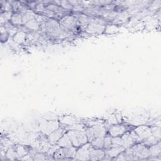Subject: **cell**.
Wrapping results in <instances>:
<instances>
[{
    "label": "cell",
    "instance_id": "cell-1",
    "mask_svg": "<svg viewBox=\"0 0 161 161\" xmlns=\"http://www.w3.org/2000/svg\"><path fill=\"white\" fill-rule=\"evenodd\" d=\"M67 133L72 142V145L75 147H80L88 141L86 132L84 131L68 130Z\"/></svg>",
    "mask_w": 161,
    "mask_h": 161
},
{
    "label": "cell",
    "instance_id": "cell-2",
    "mask_svg": "<svg viewBox=\"0 0 161 161\" xmlns=\"http://www.w3.org/2000/svg\"><path fill=\"white\" fill-rule=\"evenodd\" d=\"M92 148L91 143H86L81 145L76 152L75 158L78 160L90 159V153Z\"/></svg>",
    "mask_w": 161,
    "mask_h": 161
},
{
    "label": "cell",
    "instance_id": "cell-3",
    "mask_svg": "<svg viewBox=\"0 0 161 161\" xmlns=\"http://www.w3.org/2000/svg\"><path fill=\"white\" fill-rule=\"evenodd\" d=\"M131 148L134 159H137L138 158L142 159L149 157L148 148L145 145L138 143Z\"/></svg>",
    "mask_w": 161,
    "mask_h": 161
},
{
    "label": "cell",
    "instance_id": "cell-4",
    "mask_svg": "<svg viewBox=\"0 0 161 161\" xmlns=\"http://www.w3.org/2000/svg\"><path fill=\"white\" fill-rule=\"evenodd\" d=\"M134 131L137 134V135L141 138L142 142L152 135L150 127L148 126H138L134 130Z\"/></svg>",
    "mask_w": 161,
    "mask_h": 161
},
{
    "label": "cell",
    "instance_id": "cell-5",
    "mask_svg": "<svg viewBox=\"0 0 161 161\" xmlns=\"http://www.w3.org/2000/svg\"><path fill=\"white\" fill-rule=\"evenodd\" d=\"M126 131V128L123 125H119L118 123L113 125L109 129V135L113 136H119L124 134Z\"/></svg>",
    "mask_w": 161,
    "mask_h": 161
},
{
    "label": "cell",
    "instance_id": "cell-6",
    "mask_svg": "<svg viewBox=\"0 0 161 161\" xmlns=\"http://www.w3.org/2000/svg\"><path fill=\"white\" fill-rule=\"evenodd\" d=\"M65 129L58 128L50 133L48 136V140L50 143H57L58 140L62 136V135L65 133Z\"/></svg>",
    "mask_w": 161,
    "mask_h": 161
},
{
    "label": "cell",
    "instance_id": "cell-7",
    "mask_svg": "<svg viewBox=\"0 0 161 161\" xmlns=\"http://www.w3.org/2000/svg\"><path fill=\"white\" fill-rule=\"evenodd\" d=\"M125 149V148L123 146L112 145L111 148L107 149L108 151L105 153V154L108 155L111 158V157H117L120 153L123 152Z\"/></svg>",
    "mask_w": 161,
    "mask_h": 161
},
{
    "label": "cell",
    "instance_id": "cell-8",
    "mask_svg": "<svg viewBox=\"0 0 161 161\" xmlns=\"http://www.w3.org/2000/svg\"><path fill=\"white\" fill-rule=\"evenodd\" d=\"M121 137L123 141V147L125 148L131 147V146H132L135 143V142L130 132H125L124 134L122 135Z\"/></svg>",
    "mask_w": 161,
    "mask_h": 161
},
{
    "label": "cell",
    "instance_id": "cell-9",
    "mask_svg": "<svg viewBox=\"0 0 161 161\" xmlns=\"http://www.w3.org/2000/svg\"><path fill=\"white\" fill-rule=\"evenodd\" d=\"M57 144L60 147H69L72 145V142L69 136V135H67V133H64L62 136L58 140V141L57 142Z\"/></svg>",
    "mask_w": 161,
    "mask_h": 161
},
{
    "label": "cell",
    "instance_id": "cell-10",
    "mask_svg": "<svg viewBox=\"0 0 161 161\" xmlns=\"http://www.w3.org/2000/svg\"><path fill=\"white\" fill-rule=\"evenodd\" d=\"M148 152H149V156H152V157L160 156V152H161L160 141L157 143L150 146V147L148 148Z\"/></svg>",
    "mask_w": 161,
    "mask_h": 161
},
{
    "label": "cell",
    "instance_id": "cell-11",
    "mask_svg": "<svg viewBox=\"0 0 161 161\" xmlns=\"http://www.w3.org/2000/svg\"><path fill=\"white\" fill-rule=\"evenodd\" d=\"M105 155V152L101 149L92 148L90 153V159L91 160H101Z\"/></svg>",
    "mask_w": 161,
    "mask_h": 161
},
{
    "label": "cell",
    "instance_id": "cell-12",
    "mask_svg": "<svg viewBox=\"0 0 161 161\" xmlns=\"http://www.w3.org/2000/svg\"><path fill=\"white\" fill-rule=\"evenodd\" d=\"M13 41L17 44L24 43L26 39V33L23 31H18L13 36Z\"/></svg>",
    "mask_w": 161,
    "mask_h": 161
},
{
    "label": "cell",
    "instance_id": "cell-13",
    "mask_svg": "<svg viewBox=\"0 0 161 161\" xmlns=\"http://www.w3.org/2000/svg\"><path fill=\"white\" fill-rule=\"evenodd\" d=\"M25 26L29 30H31V31H36L37 30H38L40 28V25L36 21V20L35 19V18L33 19L30 20L29 21H28L25 25Z\"/></svg>",
    "mask_w": 161,
    "mask_h": 161
},
{
    "label": "cell",
    "instance_id": "cell-14",
    "mask_svg": "<svg viewBox=\"0 0 161 161\" xmlns=\"http://www.w3.org/2000/svg\"><path fill=\"white\" fill-rule=\"evenodd\" d=\"M77 119L72 116H65L62 117L60 119L61 124H63L66 126L75 124L77 123Z\"/></svg>",
    "mask_w": 161,
    "mask_h": 161
},
{
    "label": "cell",
    "instance_id": "cell-15",
    "mask_svg": "<svg viewBox=\"0 0 161 161\" xmlns=\"http://www.w3.org/2000/svg\"><path fill=\"white\" fill-rule=\"evenodd\" d=\"M94 148L101 149L104 147V137H96L91 142Z\"/></svg>",
    "mask_w": 161,
    "mask_h": 161
},
{
    "label": "cell",
    "instance_id": "cell-16",
    "mask_svg": "<svg viewBox=\"0 0 161 161\" xmlns=\"http://www.w3.org/2000/svg\"><path fill=\"white\" fill-rule=\"evenodd\" d=\"M11 22L14 26H19L21 25H23L22 15L18 13H13L11 19Z\"/></svg>",
    "mask_w": 161,
    "mask_h": 161
},
{
    "label": "cell",
    "instance_id": "cell-17",
    "mask_svg": "<svg viewBox=\"0 0 161 161\" xmlns=\"http://www.w3.org/2000/svg\"><path fill=\"white\" fill-rule=\"evenodd\" d=\"M119 30V27L116 25H108L105 26L104 32L106 34H113Z\"/></svg>",
    "mask_w": 161,
    "mask_h": 161
},
{
    "label": "cell",
    "instance_id": "cell-18",
    "mask_svg": "<svg viewBox=\"0 0 161 161\" xmlns=\"http://www.w3.org/2000/svg\"><path fill=\"white\" fill-rule=\"evenodd\" d=\"M152 135L155 136L157 140L160 139V128L158 126H153L150 127Z\"/></svg>",
    "mask_w": 161,
    "mask_h": 161
},
{
    "label": "cell",
    "instance_id": "cell-19",
    "mask_svg": "<svg viewBox=\"0 0 161 161\" xmlns=\"http://www.w3.org/2000/svg\"><path fill=\"white\" fill-rule=\"evenodd\" d=\"M112 146V136L109 135H105L104 136V147L106 149L111 148Z\"/></svg>",
    "mask_w": 161,
    "mask_h": 161
},
{
    "label": "cell",
    "instance_id": "cell-20",
    "mask_svg": "<svg viewBox=\"0 0 161 161\" xmlns=\"http://www.w3.org/2000/svg\"><path fill=\"white\" fill-rule=\"evenodd\" d=\"M15 150H16V151L17 152L18 155V156H21V157H24L28 152V151H27L25 149V147H23V146H21V145H18Z\"/></svg>",
    "mask_w": 161,
    "mask_h": 161
},
{
    "label": "cell",
    "instance_id": "cell-21",
    "mask_svg": "<svg viewBox=\"0 0 161 161\" xmlns=\"http://www.w3.org/2000/svg\"><path fill=\"white\" fill-rule=\"evenodd\" d=\"M60 6L66 11L73 9V6H72V4L69 3V1H60Z\"/></svg>",
    "mask_w": 161,
    "mask_h": 161
},
{
    "label": "cell",
    "instance_id": "cell-22",
    "mask_svg": "<svg viewBox=\"0 0 161 161\" xmlns=\"http://www.w3.org/2000/svg\"><path fill=\"white\" fill-rule=\"evenodd\" d=\"M112 145L123 146V141L121 136L112 137Z\"/></svg>",
    "mask_w": 161,
    "mask_h": 161
}]
</instances>
